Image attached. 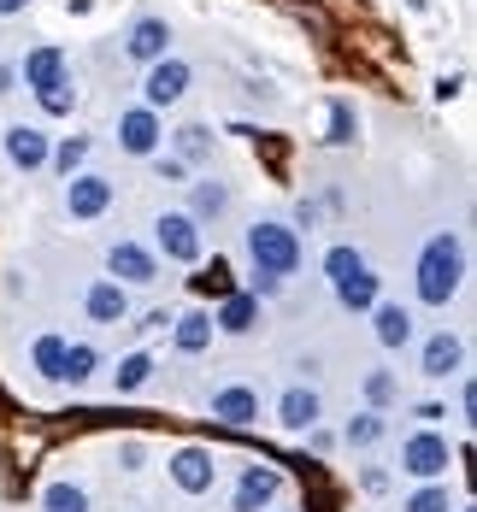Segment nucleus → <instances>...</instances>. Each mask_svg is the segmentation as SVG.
Returning a JSON list of instances; mask_svg holds the SVG:
<instances>
[{"instance_id": "nucleus-1", "label": "nucleus", "mask_w": 477, "mask_h": 512, "mask_svg": "<svg viewBox=\"0 0 477 512\" xmlns=\"http://www.w3.org/2000/svg\"><path fill=\"white\" fill-rule=\"evenodd\" d=\"M466 289V242L454 230H436L419 248V265H413V295L424 307H448L454 295Z\"/></svg>"}, {"instance_id": "nucleus-2", "label": "nucleus", "mask_w": 477, "mask_h": 512, "mask_svg": "<svg viewBox=\"0 0 477 512\" xmlns=\"http://www.w3.org/2000/svg\"><path fill=\"white\" fill-rule=\"evenodd\" d=\"M324 277H330V295L348 312H371L383 301V277H377L371 259L360 254V248H348V242H336V248L324 254Z\"/></svg>"}, {"instance_id": "nucleus-3", "label": "nucleus", "mask_w": 477, "mask_h": 512, "mask_svg": "<svg viewBox=\"0 0 477 512\" xmlns=\"http://www.w3.org/2000/svg\"><path fill=\"white\" fill-rule=\"evenodd\" d=\"M242 248H248V259H254V271H265V277H277V283H289L295 271H301V230H289L283 218H254L248 224V236H242Z\"/></svg>"}, {"instance_id": "nucleus-4", "label": "nucleus", "mask_w": 477, "mask_h": 512, "mask_svg": "<svg viewBox=\"0 0 477 512\" xmlns=\"http://www.w3.org/2000/svg\"><path fill=\"white\" fill-rule=\"evenodd\" d=\"M154 254H165L171 265H201L207 259V236H201V224L183 206H171V212L154 218Z\"/></svg>"}, {"instance_id": "nucleus-5", "label": "nucleus", "mask_w": 477, "mask_h": 512, "mask_svg": "<svg viewBox=\"0 0 477 512\" xmlns=\"http://www.w3.org/2000/svg\"><path fill=\"white\" fill-rule=\"evenodd\" d=\"M448 465H454V448H448V436L442 430H413L407 442H401V471L407 477H419V483H442L448 477Z\"/></svg>"}, {"instance_id": "nucleus-6", "label": "nucleus", "mask_w": 477, "mask_h": 512, "mask_svg": "<svg viewBox=\"0 0 477 512\" xmlns=\"http://www.w3.org/2000/svg\"><path fill=\"white\" fill-rule=\"evenodd\" d=\"M189 83H195V71H189L177 53H165V59H154V65L142 71V106H148V112H165V106H177L189 95Z\"/></svg>"}, {"instance_id": "nucleus-7", "label": "nucleus", "mask_w": 477, "mask_h": 512, "mask_svg": "<svg viewBox=\"0 0 477 512\" xmlns=\"http://www.w3.org/2000/svg\"><path fill=\"white\" fill-rule=\"evenodd\" d=\"M165 477L177 483V495H212V483H218V454L201 448V442H183V448L165 460Z\"/></svg>"}, {"instance_id": "nucleus-8", "label": "nucleus", "mask_w": 477, "mask_h": 512, "mask_svg": "<svg viewBox=\"0 0 477 512\" xmlns=\"http://www.w3.org/2000/svg\"><path fill=\"white\" fill-rule=\"evenodd\" d=\"M106 277L112 283H124V289H148V283H159V254L148 248V242H112L106 248Z\"/></svg>"}, {"instance_id": "nucleus-9", "label": "nucleus", "mask_w": 477, "mask_h": 512, "mask_svg": "<svg viewBox=\"0 0 477 512\" xmlns=\"http://www.w3.org/2000/svg\"><path fill=\"white\" fill-rule=\"evenodd\" d=\"M0 154H6V165L12 171H42L53 154V136L42 130V124H6V136H0Z\"/></svg>"}, {"instance_id": "nucleus-10", "label": "nucleus", "mask_w": 477, "mask_h": 512, "mask_svg": "<svg viewBox=\"0 0 477 512\" xmlns=\"http://www.w3.org/2000/svg\"><path fill=\"white\" fill-rule=\"evenodd\" d=\"M159 142H165V118H159V112H148V106L118 112V148L130 159H154Z\"/></svg>"}, {"instance_id": "nucleus-11", "label": "nucleus", "mask_w": 477, "mask_h": 512, "mask_svg": "<svg viewBox=\"0 0 477 512\" xmlns=\"http://www.w3.org/2000/svg\"><path fill=\"white\" fill-rule=\"evenodd\" d=\"M112 195H118V189H112V177H101V171H71V177H65V212L83 218V224L101 218L106 206H112Z\"/></svg>"}, {"instance_id": "nucleus-12", "label": "nucleus", "mask_w": 477, "mask_h": 512, "mask_svg": "<svg viewBox=\"0 0 477 512\" xmlns=\"http://www.w3.org/2000/svg\"><path fill=\"white\" fill-rule=\"evenodd\" d=\"M277 489H283V471L277 465H242V477H236V495H230V512H265L277 501Z\"/></svg>"}, {"instance_id": "nucleus-13", "label": "nucleus", "mask_w": 477, "mask_h": 512, "mask_svg": "<svg viewBox=\"0 0 477 512\" xmlns=\"http://www.w3.org/2000/svg\"><path fill=\"white\" fill-rule=\"evenodd\" d=\"M460 365H466V342H460L454 330H436V336H424V348H419V377H430V383H448V377H460Z\"/></svg>"}, {"instance_id": "nucleus-14", "label": "nucleus", "mask_w": 477, "mask_h": 512, "mask_svg": "<svg viewBox=\"0 0 477 512\" xmlns=\"http://www.w3.org/2000/svg\"><path fill=\"white\" fill-rule=\"evenodd\" d=\"M318 418H324V401H318L313 383H289V389L277 395V424H283L289 436H307V430H318Z\"/></svg>"}, {"instance_id": "nucleus-15", "label": "nucleus", "mask_w": 477, "mask_h": 512, "mask_svg": "<svg viewBox=\"0 0 477 512\" xmlns=\"http://www.w3.org/2000/svg\"><path fill=\"white\" fill-rule=\"evenodd\" d=\"M71 77V59L53 48V42H42V48L24 53V65H18V83L30 89V95H48L53 83H65Z\"/></svg>"}, {"instance_id": "nucleus-16", "label": "nucleus", "mask_w": 477, "mask_h": 512, "mask_svg": "<svg viewBox=\"0 0 477 512\" xmlns=\"http://www.w3.org/2000/svg\"><path fill=\"white\" fill-rule=\"evenodd\" d=\"M171 53V24L165 18H136L130 30H124V59H136V65H154V59H165Z\"/></svg>"}, {"instance_id": "nucleus-17", "label": "nucleus", "mask_w": 477, "mask_h": 512, "mask_svg": "<svg viewBox=\"0 0 477 512\" xmlns=\"http://www.w3.org/2000/svg\"><path fill=\"white\" fill-rule=\"evenodd\" d=\"M83 318H89V324H124V318H130V289L112 283V277H95V283L83 289Z\"/></svg>"}, {"instance_id": "nucleus-18", "label": "nucleus", "mask_w": 477, "mask_h": 512, "mask_svg": "<svg viewBox=\"0 0 477 512\" xmlns=\"http://www.w3.org/2000/svg\"><path fill=\"white\" fill-rule=\"evenodd\" d=\"M212 418H224L230 430L260 424V389H248V383H224V389H212Z\"/></svg>"}, {"instance_id": "nucleus-19", "label": "nucleus", "mask_w": 477, "mask_h": 512, "mask_svg": "<svg viewBox=\"0 0 477 512\" xmlns=\"http://www.w3.org/2000/svg\"><path fill=\"white\" fill-rule=\"evenodd\" d=\"M371 336H377V348H407L413 336H419V324H413V312L401 307V301H377L371 307Z\"/></svg>"}, {"instance_id": "nucleus-20", "label": "nucleus", "mask_w": 477, "mask_h": 512, "mask_svg": "<svg viewBox=\"0 0 477 512\" xmlns=\"http://www.w3.org/2000/svg\"><path fill=\"white\" fill-rule=\"evenodd\" d=\"M254 324H260V301L248 289H230L218 301V312H212V330H224V336H248Z\"/></svg>"}, {"instance_id": "nucleus-21", "label": "nucleus", "mask_w": 477, "mask_h": 512, "mask_svg": "<svg viewBox=\"0 0 477 512\" xmlns=\"http://www.w3.org/2000/svg\"><path fill=\"white\" fill-rule=\"evenodd\" d=\"M171 348H177V354H207L212 348V312H177V318H171Z\"/></svg>"}, {"instance_id": "nucleus-22", "label": "nucleus", "mask_w": 477, "mask_h": 512, "mask_svg": "<svg viewBox=\"0 0 477 512\" xmlns=\"http://www.w3.org/2000/svg\"><path fill=\"white\" fill-rule=\"evenodd\" d=\"M195 224H218L224 212H230V189L218 183V177H201V183H189V206H183Z\"/></svg>"}, {"instance_id": "nucleus-23", "label": "nucleus", "mask_w": 477, "mask_h": 512, "mask_svg": "<svg viewBox=\"0 0 477 512\" xmlns=\"http://www.w3.org/2000/svg\"><path fill=\"white\" fill-rule=\"evenodd\" d=\"M154 383V354L148 348H136V354L118 359V371H112V395H142Z\"/></svg>"}, {"instance_id": "nucleus-24", "label": "nucleus", "mask_w": 477, "mask_h": 512, "mask_svg": "<svg viewBox=\"0 0 477 512\" xmlns=\"http://www.w3.org/2000/svg\"><path fill=\"white\" fill-rule=\"evenodd\" d=\"M95 371H101V348H95V342H65V359H59V383L83 389Z\"/></svg>"}, {"instance_id": "nucleus-25", "label": "nucleus", "mask_w": 477, "mask_h": 512, "mask_svg": "<svg viewBox=\"0 0 477 512\" xmlns=\"http://www.w3.org/2000/svg\"><path fill=\"white\" fill-rule=\"evenodd\" d=\"M171 142H177L171 159H183V165H207V159H212V130H207V124H183Z\"/></svg>"}, {"instance_id": "nucleus-26", "label": "nucleus", "mask_w": 477, "mask_h": 512, "mask_svg": "<svg viewBox=\"0 0 477 512\" xmlns=\"http://www.w3.org/2000/svg\"><path fill=\"white\" fill-rule=\"evenodd\" d=\"M383 436H389V418H383V412H360V418H348V430H342V442H348V448H377V442H383Z\"/></svg>"}, {"instance_id": "nucleus-27", "label": "nucleus", "mask_w": 477, "mask_h": 512, "mask_svg": "<svg viewBox=\"0 0 477 512\" xmlns=\"http://www.w3.org/2000/svg\"><path fill=\"white\" fill-rule=\"evenodd\" d=\"M89 148H95L89 136H59V142H53V154H48V165L59 171V177H71V171H83V165H89Z\"/></svg>"}, {"instance_id": "nucleus-28", "label": "nucleus", "mask_w": 477, "mask_h": 512, "mask_svg": "<svg viewBox=\"0 0 477 512\" xmlns=\"http://www.w3.org/2000/svg\"><path fill=\"white\" fill-rule=\"evenodd\" d=\"M401 512H454V495H448V477L442 483H419L407 501H401Z\"/></svg>"}, {"instance_id": "nucleus-29", "label": "nucleus", "mask_w": 477, "mask_h": 512, "mask_svg": "<svg viewBox=\"0 0 477 512\" xmlns=\"http://www.w3.org/2000/svg\"><path fill=\"white\" fill-rule=\"evenodd\" d=\"M42 512H89V489L83 483H48Z\"/></svg>"}, {"instance_id": "nucleus-30", "label": "nucleus", "mask_w": 477, "mask_h": 512, "mask_svg": "<svg viewBox=\"0 0 477 512\" xmlns=\"http://www.w3.org/2000/svg\"><path fill=\"white\" fill-rule=\"evenodd\" d=\"M59 359H65V336H36V348H30V365H36L48 383H59Z\"/></svg>"}, {"instance_id": "nucleus-31", "label": "nucleus", "mask_w": 477, "mask_h": 512, "mask_svg": "<svg viewBox=\"0 0 477 512\" xmlns=\"http://www.w3.org/2000/svg\"><path fill=\"white\" fill-rule=\"evenodd\" d=\"M354 136H360V112H354L348 101H330V136H324V142H336V148H348Z\"/></svg>"}, {"instance_id": "nucleus-32", "label": "nucleus", "mask_w": 477, "mask_h": 512, "mask_svg": "<svg viewBox=\"0 0 477 512\" xmlns=\"http://www.w3.org/2000/svg\"><path fill=\"white\" fill-rule=\"evenodd\" d=\"M401 395V383H395V371H366V407L383 412L389 401Z\"/></svg>"}, {"instance_id": "nucleus-33", "label": "nucleus", "mask_w": 477, "mask_h": 512, "mask_svg": "<svg viewBox=\"0 0 477 512\" xmlns=\"http://www.w3.org/2000/svg\"><path fill=\"white\" fill-rule=\"evenodd\" d=\"M36 101H42V112H48V118H65V112L77 106V89H71V77H65V83H53L48 95H36Z\"/></svg>"}, {"instance_id": "nucleus-34", "label": "nucleus", "mask_w": 477, "mask_h": 512, "mask_svg": "<svg viewBox=\"0 0 477 512\" xmlns=\"http://www.w3.org/2000/svg\"><path fill=\"white\" fill-rule=\"evenodd\" d=\"M195 289H212V295H218V301H224V295H230V289H236V283H230V265H224V259H212L207 271H201V277H195Z\"/></svg>"}, {"instance_id": "nucleus-35", "label": "nucleus", "mask_w": 477, "mask_h": 512, "mask_svg": "<svg viewBox=\"0 0 477 512\" xmlns=\"http://www.w3.org/2000/svg\"><path fill=\"white\" fill-rule=\"evenodd\" d=\"M154 171H159V183H183V177H189V165L171 159V154H154Z\"/></svg>"}, {"instance_id": "nucleus-36", "label": "nucleus", "mask_w": 477, "mask_h": 512, "mask_svg": "<svg viewBox=\"0 0 477 512\" xmlns=\"http://www.w3.org/2000/svg\"><path fill=\"white\" fill-rule=\"evenodd\" d=\"M142 460H148V448H142L136 436H130V442H118V465H124V471H142Z\"/></svg>"}, {"instance_id": "nucleus-37", "label": "nucleus", "mask_w": 477, "mask_h": 512, "mask_svg": "<svg viewBox=\"0 0 477 512\" xmlns=\"http://www.w3.org/2000/svg\"><path fill=\"white\" fill-rule=\"evenodd\" d=\"M460 418H466V424H477V383H472V377L460 383Z\"/></svg>"}, {"instance_id": "nucleus-38", "label": "nucleus", "mask_w": 477, "mask_h": 512, "mask_svg": "<svg viewBox=\"0 0 477 512\" xmlns=\"http://www.w3.org/2000/svg\"><path fill=\"white\" fill-rule=\"evenodd\" d=\"M136 330H171V312H165V307H159V312H148V318H142Z\"/></svg>"}, {"instance_id": "nucleus-39", "label": "nucleus", "mask_w": 477, "mask_h": 512, "mask_svg": "<svg viewBox=\"0 0 477 512\" xmlns=\"http://www.w3.org/2000/svg\"><path fill=\"white\" fill-rule=\"evenodd\" d=\"M12 89H18V65H6V59H0V95H12Z\"/></svg>"}, {"instance_id": "nucleus-40", "label": "nucleus", "mask_w": 477, "mask_h": 512, "mask_svg": "<svg viewBox=\"0 0 477 512\" xmlns=\"http://www.w3.org/2000/svg\"><path fill=\"white\" fill-rule=\"evenodd\" d=\"M360 483H366L371 495H383V489H389V471H366V477H360Z\"/></svg>"}, {"instance_id": "nucleus-41", "label": "nucleus", "mask_w": 477, "mask_h": 512, "mask_svg": "<svg viewBox=\"0 0 477 512\" xmlns=\"http://www.w3.org/2000/svg\"><path fill=\"white\" fill-rule=\"evenodd\" d=\"M18 12H30V0H0V18H18Z\"/></svg>"}, {"instance_id": "nucleus-42", "label": "nucleus", "mask_w": 477, "mask_h": 512, "mask_svg": "<svg viewBox=\"0 0 477 512\" xmlns=\"http://www.w3.org/2000/svg\"><path fill=\"white\" fill-rule=\"evenodd\" d=\"M407 6H413V12H424V6H430V0H407Z\"/></svg>"}, {"instance_id": "nucleus-43", "label": "nucleus", "mask_w": 477, "mask_h": 512, "mask_svg": "<svg viewBox=\"0 0 477 512\" xmlns=\"http://www.w3.org/2000/svg\"><path fill=\"white\" fill-rule=\"evenodd\" d=\"M454 512H472V507H454Z\"/></svg>"}]
</instances>
